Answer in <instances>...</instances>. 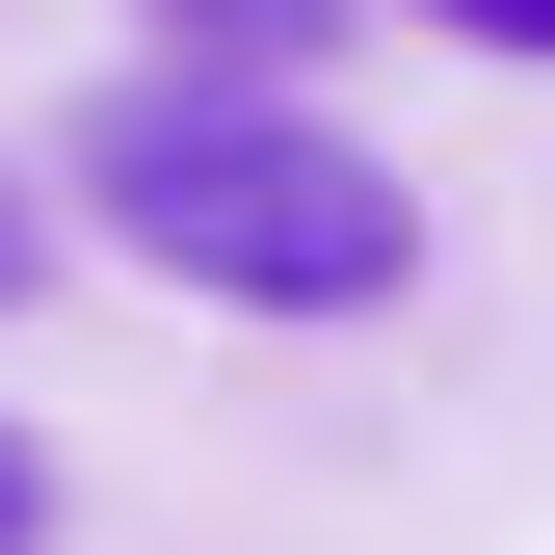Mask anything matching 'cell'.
<instances>
[{"label": "cell", "mask_w": 555, "mask_h": 555, "mask_svg": "<svg viewBox=\"0 0 555 555\" xmlns=\"http://www.w3.org/2000/svg\"><path fill=\"white\" fill-rule=\"evenodd\" d=\"M0 292H27V185H0Z\"/></svg>", "instance_id": "5"}, {"label": "cell", "mask_w": 555, "mask_h": 555, "mask_svg": "<svg viewBox=\"0 0 555 555\" xmlns=\"http://www.w3.org/2000/svg\"><path fill=\"white\" fill-rule=\"evenodd\" d=\"M27 529H53V450H27V424H0V555H27Z\"/></svg>", "instance_id": "4"}, {"label": "cell", "mask_w": 555, "mask_h": 555, "mask_svg": "<svg viewBox=\"0 0 555 555\" xmlns=\"http://www.w3.org/2000/svg\"><path fill=\"white\" fill-rule=\"evenodd\" d=\"M80 212L159 264V292H212V318H397L424 292V185L318 80H212V53H159V80L80 132Z\"/></svg>", "instance_id": "1"}, {"label": "cell", "mask_w": 555, "mask_h": 555, "mask_svg": "<svg viewBox=\"0 0 555 555\" xmlns=\"http://www.w3.org/2000/svg\"><path fill=\"white\" fill-rule=\"evenodd\" d=\"M424 27H450V53H555V0H424Z\"/></svg>", "instance_id": "3"}, {"label": "cell", "mask_w": 555, "mask_h": 555, "mask_svg": "<svg viewBox=\"0 0 555 555\" xmlns=\"http://www.w3.org/2000/svg\"><path fill=\"white\" fill-rule=\"evenodd\" d=\"M159 53H212V80H318L344 0H159Z\"/></svg>", "instance_id": "2"}]
</instances>
